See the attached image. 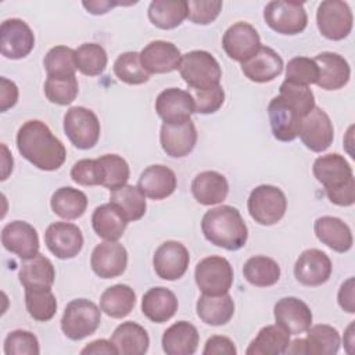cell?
<instances>
[{"label": "cell", "instance_id": "obj_35", "mask_svg": "<svg viewBox=\"0 0 355 355\" xmlns=\"http://www.w3.org/2000/svg\"><path fill=\"white\" fill-rule=\"evenodd\" d=\"M136 305V293L128 284H114L105 288L100 297V309L110 318L122 319Z\"/></svg>", "mask_w": 355, "mask_h": 355}, {"label": "cell", "instance_id": "obj_40", "mask_svg": "<svg viewBox=\"0 0 355 355\" xmlns=\"http://www.w3.org/2000/svg\"><path fill=\"white\" fill-rule=\"evenodd\" d=\"M96 161L98 168L100 186L114 191L128 184L130 171L125 158L118 154H104L96 158Z\"/></svg>", "mask_w": 355, "mask_h": 355}, {"label": "cell", "instance_id": "obj_53", "mask_svg": "<svg viewBox=\"0 0 355 355\" xmlns=\"http://www.w3.org/2000/svg\"><path fill=\"white\" fill-rule=\"evenodd\" d=\"M71 178L80 186H98V168L96 159H79L71 169Z\"/></svg>", "mask_w": 355, "mask_h": 355}, {"label": "cell", "instance_id": "obj_32", "mask_svg": "<svg viewBox=\"0 0 355 355\" xmlns=\"http://www.w3.org/2000/svg\"><path fill=\"white\" fill-rule=\"evenodd\" d=\"M111 343L122 355H144L150 345L146 329L135 322L121 323L111 336Z\"/></svg>", "mask_w": 355, "mask_h": 355}, {"label": "cell", "instance_id": "obj_30", "mask_svg": "<svg viewBox=\"0 0 355 355\" xmlns=\"http://www.w3.org/2000/svg\"><path fill=\"white\" fill-rule=\"evenodd\" d=\"M191 193L197 202L202 205H215L226 200L229 183L222 173L216 171H204L193 179Z\"/></svg>", "mask_w": 355, "mask_h": 355}, {"label": "cell", "instance_id": "obj_52", "mask_svg": "<svg viewBox=\"0 0 355 355\" xmlns=\"http://www.w3.org/2000/svg\"><path fill=\"white\" fill-rule=\"evenodd\" d=\"M222 11L219 0H190L187 1V18L197 25H208L214 22Z\"/></svg>", "mask_w": 355, "mask_h": 355}, {"label": "cell", "instance_id": "obj_5", "mask_svg": "<svg viewBox=\"0 0 355 355\" xmlns=\"http://www.w3.org/2000/svg\"><path fill=\"white\" fill-rule=\"evenodd\" d=\"M100 323L101 309L93 301L78 298L67 304L61 318V330L69 340L79 341L92 336Z\"/></svg>", "mask_w": 355, "mask_h": 355}, {"label": "cell", "instance_id": "obj_16", "mask_svg": "<svg viewBox=\"0 0 355 355\" xmlns=\"http://www.w3.org/2000/svg\"><path fill=\"white\" fill-rule=\"evenodd\" d=\"M333 266L329 255L318 248H308L301 252L294 265L297 282L308 287L324 284L331 275Z\"/></svg>", "mask_w": 355, "mask_h": 355}, {"label": "cell", "instance_id": "obj_3", "mask_svg": "<svg viewBox=\"0 0 355 355\" xmlns=\"http://www.w3.org/2000/svg\"><path fill=\"white\" fill-rule=\"evenodd\" d=\"M313 176L323 184L327 198L340 207H351L355 202L354 172L344 155L331 153L320 155L312 166Z\"/></svg>", "mask_w": 355, "mask_h": 355}, {"label": "cell", "instance_id": "obj_36", "mask_svg": "<svg viewBox=\"0 0 355 355\" xmlns=\"http://www.w3.org/2000/svg\"><path fill=\"white\" fill-rule=\"evenodd\" d=\"M290 334L277 324L262 327L245 349L247 355H280L287 351Z\"/></svg>", "mask_w": 355, "mask_h": 355}, {"label": "cell", "instance_id": "obj_2", "mask_svg": "<svg viewBox=\"0 0 355 355\" xmlns=\"http://www.w3.org/2000/svg\"><path fill=\"white\" fill-rule=\"evenodd\" d=\"M201 230L211 244L227 251L243 248L248 239V227L240 211L232 205L207 211L201 219Z\"/></svg>", "mask_w": 355, "mask_h": 355}, {"label": "cell", "instance_id": "obj_24", "mask_svg": "<svg viewBox=\"0 0 355 355\" xmlns=\"http://www.w3.org/2000/svg\"><path fill=\"white\" fill-rule=\"evenodd\" d=\"M319 68V78L316 85L323 90L343 89L351 76V68L348 61L333 51L319 53L315 58Z\"/></svg>", "mask_w": 355, "mask_h": 355}, {"label": "cell", "instance_id": "obj_29", "mask_svg": "<svg viewBox=\"0 0 355 355\" xmlns=\"http://www.w3.org/2000/svg\"><path fill=\"white\" fill-rule=\"evenodd\" d=\"M178 298L166 287H153L141 298L143 315L154 323L168 322L178 311Z\"/></svg>", "mask_w": 355, "mask_h": 355}, {"label": "cell", "instance_id": "obj_38", "mask_svg": "<svg viewBox=\"0 0 355 355\" xmlns=\"http://www.w3.org/2000/svg\"><path fill=\"white\" fill-rule=\"evenodd\" d=\"M51 209L62 219H78L87 208V197L82 190L65 186L57 189L50 200Z\"/></svg>", "mask_w": 355, "mask_h": 355}, {"label": "cell", "instance_id": "obj_18", "mask_svg": "<svg viewBox=\"0 0 355 355\" xmlns=\"http://www.w3.org/2000/svg\"><path fill=\"white\" fill-rule=\"evenodd\" d=\"M3 247L19 257L29 259L39 254V236L36 229L25 220H12L1 230Z\"/></svg>", "mask_w": 355, "mask_h": 355}, {"label": "cell", "instance_id": "obj_42", "mask_svg": "<svg viewBox=\"0 0 355 355\" xmlns=\"http://www.w3.org/2000/svg\"><path fill=\"white\" fill-rule=\"evenodd\" d=\"M110 202H112L126 218L128 222L139 220L144 216L147 209L146 196L137 186L125 184L121 189L111 191Z\"/></svg>", "mask_w": 355, "mask_h": 355}, {"label": "cell", "instance_id": "obj_17", "mask_svg": "<svg viewBox=\"0 0 355 355\" xmlns=\"http://www.w3.org/2000/svg\"><path fill=\"white\" fill-rule=\"evenodd\" d=\"M268 115L275 139L293 141L297 137L302 115L287 98L280 94L275 96L268 105Z\"/></svg>", "mask_w": 355, "mask_h": 355}, {"label": "cell", "instance_id": "obj_44", "mask_svg": "<svg viewBox=\"0 0 355 355\" xmlns=\"http://www.w3.org/2000/svg\"><path fill=\"white\" fill-rule=\"evenodd\" d=\"M25 305L29 316L37 322H47L57 312V300L51 288H25Z\"/></svg>", "mask_w": 355, "mask_h": 355}, {"label": "cell", "instance_id": "obj_45", "mask_svg": "<svg viewBox=\"0 0 355 355\" xmlns=\"http://www.w3.org/2000/svg\"><path fill=\"white\" fill-rule=\"evenodd\" d=\"M115 76L128 85H143L148 82L150 73L143 68L140 53L126 51L118 55L114 62Z\"/></svg>", "mask_w": 355, "mask_h": 355}, {"label": "cell", "instance_id": "obj_60", "mask_svg": "<svg viewBox=\"0 0 355 355\" xmlns=\"http://www.w3.org/2000/svg\"><path fill=\"white\" fill-rule=\"evenodd\" d=\"M344 345L347 348V352L351 354L354 348V322L347 327V331L344 334Z\"/></svg>", "mask_w": 355, "mask_h": 355}, {"label": "cell", "instance_id": "obj_27", "mask_svg": "<svg viewBox=\"0 0 355 355\" xmlns=\"http://www.w3.org/2000/svg\"><path fill=\"white\" fill-rule=\"evenodd\" d=\"M313 232L319 241L336 252H347L351 250L354 239L349 226L336 216H320L313 223Z\"/></svg>", "mask_w": 355, "mask_h": 355}, {"label": "cell", "instance_id": "obj_11", "mask_svg": "<svg viewBox=\"0 0 355 355\" xmlns=\"http://www.w3.org/2000/svg\"><path fill=\"white\" fill-rule=\"evenodd\" d=\"M297 136H300L304 146L313 153L327 150L334 139V128L330 116L324 110L315 105L312 111L300 121Z\"/></svg>", "mask_w": 355, "mask_h": 355}, {"label": "cell", "instance_id": "obj_14", "mask_svg": "<svg viewBox=\"0 0 355 355\" xmlns=\"http://www.w3.org/2000/svg\"><path fill=\"white\" fill-rule=\"evenodd\" d=\"M222 47L232 60L244 62L258 51L261 39L251 24L239 21L229 26L223 33Z\"/></svg>", "mask_w": 355, "mask_h": 355}, {"label": "cell", "instance_id": "obj_10", "mask_svg": "<svg viewBox=\"0 0 355 355\" xmlns=\"http://www.w3.org/2000/svg\"><path fill=\"white\" fill-rule=\"evenodd\" d=\"M316 24L326 39L343 40L352 31V11L345 1L324 0L318 7Z\"/></svg>", "mask_w": 355, "mask_h": 355}, {"label": "cell", "instance_id": "obj_39", "mask_svg": "<svg viewBox=\"0 0 355 355\" xmlns=\"http://www.w3.org/2000/svg\"><path fill=\"white\" fill-rule=\"evenodd\" d=\"M304 341L305 354L315 355H334L340 349V334L330 324H315L306 330Z\"/></svg>", "mask_w": 355, "mask_h": 355}, {"label": "cell", "instance_id": "obj_6", "mask_svg": "<svg viewBox=\"0 0 355 355\" xmlns=\"http://www.w3.org/2000/svg\"><path fill=\"white\" fill-rule=\"evenodd\" d=\"M247 208L250 216L262 226H272L282 220L287 209L284 193L272 184L257 186L248 197Z\"/></svg>", "mask_w": 355, "mask_h": 355}, {"label": "cell", "instance_id": "obj_21", "mask_svg": "<svg viewBox=\"0 0 355 355\" xmlns=\"http://www.w3.org/2000/svg\"><path fill=\"white\" fill-rule=\"evenodd\" d=\"M155 111L164 123H183L194 112L190 92L178 87L162 90L155 100Z\"/></svg>", "mask_w": 355, "mask_h": 355}, {"label": "cell", "instance_id": "obj_7", "mask_svg": "<svg viewBox=\"0 0 355 355\" xmlns=\"http://www.w3.org/2000/svg\"><path fill=\"white\" fill-rule=\"evenodd\" d=\"M233 268L223 257H205L196 265L194 279L202 294L222 295L229 293L233 284Z\"/></svg>", "mask_w": 355, "mask_h": 355}, {"label": "cell", "instance_id": "obj_46", "mask_svg": "<svg viewBox=\"0 0 355 355\" xmlns=\"http://www.w3.org/2000/svg\"><path fill=\"white\" fill-rule=\"evenodd\" d=\"M79 93V85L75 75L47 76L44 82V94L47 100L57 105L71 104Z\"/></svg>", "mask_w": 355, "mask_h": 355}, {"label": "cell", "instance_id": "obj_43", "mask_svg": "<svg viewBox=\"0 0 355 355\" xmlns=\"http://www.w3.org/2000/svg\"><path fill=\"white\" fill-rule=\"evenodd\" d=\"M107 51L101 44L83 43L75 50L76 69L86 76L101 75L107 67Z\"/></svg>", "mask_w": 355, "mask_h": 355}, {"label": "cell", "instance_id": "obj_25", "mask_svg": "<svg viewBox=\"0 0 355 355\" xmlns=\"http://www.w3.org/2000/svg\"><path fill=\"white\" fill-rule=\"evenodd\" d=\"M283 67L284 64L282 57L268 46H261L252 57L241 62L244 76L255 83H266L273 80L282 73Z\"/></svg>", "mask_w": 355, "mask_h": 355}, {"label": "cell", "instance_id": "obj_54", "mask_svg": "<svg viewBox=\"0 0 355 355\" xmlns=\"http://www.w3.org/2000/svg\"><path fill=\"white\" fill-rule=\"evenodd\" d=\"M202 354L204 355H236L237 348L229 337L212 336L207 340Z\"/></svg>", "mask_w": 355, "mask_h": 355}, {"label": "cell", "instance_id": "obj_58", "mask_svg": "<svg viewBox=\"0 0 355 355\" xmlns=\"http://www.w3.org/2000/svg\"><path fill=\"white\" fill-rule=\"evenodd\" d=\"M121 3L116 1H108V0H96V1H83L82 6L87 10V12L93 14V15H103L105 12H108L112 7L119 6Z\"/></svg>", "mask_w": 355, "mask_h": 355}, {"label": "cell", "instance_id": "obj_37", "mask_svg": "<svg viewBox=\"0 0 355 355\" xmlns=\"http://www.w3.org/2000/svg\"><path fill=\"white\" fill-rule=\"evenodd\" d=\"M187 18V1L154 0L148 6V19L159 29H175Z\"/></svg>", "mask_w": 355, "mask_h": 355}, {"label": "cell", "instance_id": "obj_9", "mask_svg": "<svg viewBox=\"0 0 355 355\" xmlns=\"http://www.w3.org/2000/svg\"><path fill=\"white\" fill-rule=\"evenodd\" d=\"M266 25L280 35L301 33L308 25V15L300 1H269L263 8Z\"/></svg>", "mask_w": 355, "mask_h": 355}, {"label": "cell", "instance_id": "obj_13", "mask_svg": "<svg viewBox=\"0 0 355 355\" xmlns=\"http://www.w3.org/2000/svg\"><path fill=\"white\" fill-rule=\"evenodd\" d=\"M190 255L187 248L175 240L164 241L154 252L153 266L158 277L164 280L180 279L189 266Z\"/></svg>", "mask_w": 355, "mask_h": 355}, {"label": "cell", "instance_id": "obj_12", "mask_svg": "<svg viewBox=\"0 0 355 355\" xmlns=\"http://www.w3.org/2000/svg\"><path fill=\"white\" fill-rule=\"evenodd\" d=\"M35 47V35L31 26L19 19L10 18L0 26V51L6 58L21 60Z\"/></svg>", "mask_w": 355, "mask_h": 355}, {"label": "cell", "instance_id": "obj_1", "mask_svg": "<svg viewBox=\"0 0 355 355\" xmlns=\"http://www.w3.org/2000/svg\"><path fill=\"white\" fill-rule=\"evenodd\" d=\"M17 148L33 166L47 172L61 168L67 158L62 141L39 119H31L21 125L17 133Z\"/></svg>", "mask_w": 355, "mask_h": 355}, {"label": "cell", "instance_id": "obj_19", "mask_svg": "<svg viewBox=\"0 0 355 355\" xmlns=\"http://www.w3.org/2000/svg\"><path fill=\"white\" fill-rule=\"evenodd\" d=\"M90 266L101 279L118 277L128 266V251L118 241H103L94 247Z\"/></svg>", "mask_w": 355, "mask_h": 355}, {"label": "cell", "instance_id": "obj_49", "mask_svg": "<svg viewBox=\"0 0 355 355\" xmlns=\"http://www.w3.org/2000/svg\"><path fill=\"white\" fill-rule=\"evenodd\" d=\"M279 94L287 98L300 111L302 118L315 107V96L309 86L297 85L284 79V82L280 85Z\"/></svg>", "mask_w": 355, "mask_h": 355}, {"label": "cell", "instance_id": "obj_34", "mask_svg": "<svg viewBox=\"0 0 355 355\" xmlns=\"http://www.w3.org/2000/svg\"><path fill=\"white\" fill-rule=\"evenodd\" d=\"M18 277L25 288H51L55 270L47 257L37 254L29 259H24Z\"/></svg>", "mask_w": 355, "mask_h": 355}, {"label": "cell", "instance_id": "obj_4", "mask_svg": "<svg viewBox=\"0 0 355 355\" xmlns=\"http://www.w3.org/2000/svg\"><path fill=\"white\" fill-rule=\"evenodd\" d=\"M179 72L183 80L194 90L219 86L222 69L216 58L205 50H193L182 55Z\"/></svg>", "mask_w": 355, "mask_h": 355}, {"label": "cell", "instance_id": "obj_8", "mask_svg": "<svg viewBox=\"0 0 355 355\" xmlns=\"http://www.w3.org/2000/svg\"><path fill=\"white\" fill-rule=\"evenodd\" d=\"M100 130L97 115L86 107H71L64 115V132L79 150L93 148L98 141Z\"/></svg>", "mask_w": 355, "mask_h": 355}, {"label": "cell", "instance_id": "obj_20", "mask_svg": "<svg viewBox=\"0 0 355 355\" xmlns=\"http://www.w3.org/2000/svg\"><path fill=\"white\" fill-rule=\"evenodd\" d=\"M276 324L288 334L305 333L312 324V312L309 306L297 297H283L273 306Z\"/></svg>", "mask_w": 355, "mask_h": 355}, {"label": "cell", "instance_id": "obj_50", "mask_svg": "<svg viewBox=\"0 0 355 355\" xmlns=\"http://www.w3.org/2000/svg\"><path fill=\"white\" fill-rule=\"evenodd\" d=\"M39 352V341L28 330H12L4 338L6 355H37Z\"/></svg>", "mask_w": 355, "mask_h": 355}, {"label": "cell", "instance_id": "obj_51", "mask_svg": "<svg viewBox=\"0 0 355 355\" xmlns=\"http://www.w3.org/2000/svg\"><path fill=\"white\" fill-rule=\"evenodd\" d=\"M189 92L193 97L194 112H198V114H204V115L214 114L225 103V90L220 85L212 89H205V90L191 89Z\"/></svg>", "mask_w": 355, "mask_h": 355}, {"label": "cell", "instance_id": "obj_41", "mask_svg": "<svg viewBox=\"0 0 355 355\" xmlns=\"http://www.w3.org/2000/svg\"><path fill=\"white\" fill-rule=\"evenodd\" d=\"M279 263L265 255H255L247 259L243 266V275L245 280L255 287H270L280 279Z\"/></svg>", "mask_w": 355, "mask_h": 355}, {"label": "cell", "instance_id": "obj_59", "mask_svg": "<svg viewBox=\"0 0 355 355\" xmlns=\"http://www.w3.org/2000/svg\"><path fill=\"white\" fill-rule=\"evenodd\" d=\"M3 148V175H1V180H6L8 173L12 171V157L8 154V148L7 146L3 143L1 144Z\"/></svg>", "mask_w": 355, "mask_h": 355}, {"label": "cell", "instance_id": "obj_48", "mask_svg": "<svg viewBox=\"0 0 355 355\" xmlns=\"http://www.w3.org/2000/svg\"><path fill=\"white\" fill-rule=\"evenodd\" d=\"M319 68L313 58L309 57H294L287 62L286 80L309 86L318 82Z\"/></svg>", "mask_w": 355, "mask_h": 355}, {"label": "cell", "instance_id": "obj_55", "mask_svg": "<svg viewBox=\"0 0 355 355\" xmlns=\"http://www.w3.org/2000/svg\"><path fill=\"white\" fill-rule=\"evenodd\" d=\"M18 101V87L17 85L1 76L0 78V111L6 112L8 108L14 107Z\"/></svg>", "mask_w": 355, "mask_h": 355}, {"label": "cell", "instance_id": "obj_15", "mask_svg": "<svg viewBox=\"0 0 355 355\" xmlns=\"http://www.w3.org/2000/svg\"><path fill=\"white\" fill-rule=\"evenodd\" d=\"M44 243L57 258L71 259L82 251L83 234L73 223L54 222L46 229Z\"/></svg>", "mask_w": 355, "mask_h": 355}, {"label": "cell", "instance_id": "obj_26", "mask_svg": "<svg viewBox=\"0 0 355 355\" xmlns=\"http://www.w3.org/2000/svg\"><path fill=\"white\" fill-rule=\"evenodd\" d=\"M176 175L165 165L147 166L137 182L139 190L151 200H164L176 190Z\"/></svg>", "mask_w": 355, "mask_h": 355}, {"label": "cell", "instance_id": "obj_28", "mask_svg": "<svg viewBox=\"0 0 355 355\" xmlns=\"http://www.w3.org/2000/svg\"><path fill=\"white\" fill-rule=\"evenodd\" d=\"M200 341L198 331L194 324L179 320L171 324L162 334V349L168 355H193Z\"/></svg>", "mask_w": 355, "mask_h": 355}, {"label": "cell", "instance_id": "obj_47", "mask_svg": "<svg viewBox=\"0 0 355 355\" xmlns=\"http://www.w3.org/2000/svg\"><path fill=\"white\" fill-rule=\"evenodd\" d=\"M47 76L75 75V50L67 46H55L47 51L43 60Z\"/></svg>", "mask_w": 355, "mask_h": 355}, {"label": "cell", "instance_id": "obj_31", "mask_svg": "<svg viewBox=\"0 0 355 355\" xmlns=\"http://www.w3.org/2000/svg\"><path fill=\"white\" fill-rule=\"evenodd\" d=\"M128 223L126 218L112 202L97 207L92 215L93 230L105 241H118L123 236Z\"/></svg>", "mask_w": 355, "mask_h": 355}, {"label": "cell", "instance_id": "obj_22", "mask_svg": "<svg viewBox=\"0 0 355 355\" xmlns=\"http://www.w3.org/2000/svg\"><path fill=\"white\" fill-rule=\"evenodd\" d=\"M159 141L166 155L182 158L189 155L197 143V129L191 119L183 123H162Z\"/></svg>", "mask_w": 355, "mask_h": 355}, {"label": "cell", "instance_id": "obj_23", "mask_svg": "<svg viewBox=\"0 0 355 355\" xmlns=\"http://www.w3.org/2000/svg\"><path fill=\"white\" fill-rule=\"evenodd\" d=\"M140 61L150 75L169 73L179 69L182 54L171 42L153 40L140 51Z\"/></svg>", "mask_w": 355, "mask_h": 355}, {"label": "cell", "instance_id": "obj_56", "mask_svg": "<svg viewBox=\"0 0 355 355\" xmlns=\"http://www.w3.org/2000/svg\"><path fill=\"white\" fill-rule=\"evenodd\" d=\"M355 280L354 277H348L340 287L338 294H337V300H338V305L348 313H354L355 312Z\"/></svg>", "mask_w": 355, "mask_h": 355}, {"label": "cell", "instance_id": "obj_33", "mask_svg": "<svg viewBox=\"0 0 355 355\" xmlns=\"http://www.w3.org/2000/svg\"><path fill=\"white\" fill-rule=\"evenodd\" d=\"M197 316L209 326L226 324L234 315V301L229 293L222 295L202 294L196 304Z\"/></svg>", "mask_w": 355, "mask_h": 355}, {"label": "cell", "instance_id": "obj_57", "mask_svg": "<svg viewBox=\"0 0 355 355\" xmlns=\"http://www.w3.org/2000/svg\"><path fill=\"white\" fill-rule=\"evenodd\" d=\"M80 354H94V355H98V354H107V355H111V354H118L116 352V348L114 347V344L111 343V340H104V338H98V340H94L92 343H89L82 351Z\"/></svg>", "mask_w": 355, "mask_h": 355}]
</instances>
